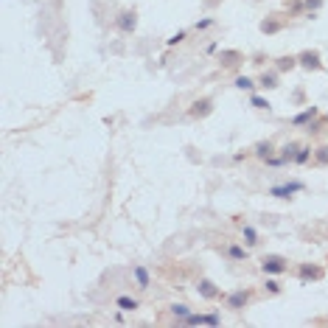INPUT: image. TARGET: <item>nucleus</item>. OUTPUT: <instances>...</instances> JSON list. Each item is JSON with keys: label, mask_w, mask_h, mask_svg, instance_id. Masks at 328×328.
I'll return each mask as SVG.
<instances>
[{"label": "nucleus", "mask_w": 328, "mask_h": 328, "mask_svg": "<svg viewBox=\"0 0 328 328\" xmlns=\"http://www.w3.org/2000/svg\"><path fill=\"white\" fill-rule=\"evenodd\" d=\"M264 269H267V272H284L286 261L281 258V255H267V258H264Z\"/></svg>", "instance_id": "1"}, {"label": "nucleus", "mask_w": 328, "mask_h": 328, "mask_svg": "<svg viewBox=\"0 0 328 328\" xmlns=\"http://www.w3.org/2000/svg\"><path fill=\"white\" fill-rule=\"evenodd\" d=\"M207 113H210V101H197L194 110H191V115H207Z\"/></svg>", "instance_id": "2"}, {"label": "nucleus", "mask_w": 328, "mask_h": 328, "mask_svg": "<svg viewBox=\"0 0 328 328\" xmlns=\"http://www.w3.org/2000/svg\"><path fill=\"white\" fill-rule=\"evenodd\" d=\"M300 62L306 65V68H320V59H317V53H303Z\"/></svg>", "instance_id": "3"}, {"label": "nucleus", "mask_w": 328, "mask_h": 328, "mask_svg": "<svg viewBox=\"0 0 328 328\" xmlns=\"http://www.w3.org/2000/svg\"><path fill=\"white\" fill-rule=\"evenodd\" d=\"M199 292L205 294V297H213L216 289H213V284H210V281H202V284H199Z\"/></svg>", "instance_id": "4"}, {"label": "nucleus", "mask_w": 328, "mask_h": 328, "mask_svg": "<svg viewBox=\"0 0 328 328\" xmlns=\"http://www.w3.org/2000/svg\"><path fill=\"white\" fill-rule=\"evenodd\" d=\"M121 28H135V14H121Z\"/></svg>", "instance_id": "5"}, {"label": "nucleus", "mask_w": 328, "mask_h": 328, "mask_svg": "<svg viewBox=\"0 0 328 328\" xmlns=\"http://www.w3.org/2000/svg\"><path fill=\"white\" fill-rule=\"evenodd\" d=\"M222 62H225V65H236V62H239V53H236V51H225V53H222Z\"/></svg>", "instance_id": "6"}, {"label": "nucleus", "mask_w": 328, "mask_h": 328, "mask_svg": "<svg viewBox=\"0 0 328 328\" xmlns=\"http://www.w3.org/2000/svg\"><path fill=\"white\" fill-rule=\"evenodd\" d=\"M300 275H303V278H320V269H317V267H303Z\"/></svg>", "instance_id": "7"}, {"label": "nucleus", "mask_w": 328, "mask_h": 328, "mask_svg": "<svg viewBox=\"0 0 328 328\" xmlns=\"http://www.w3.org/2000/svg\"><path fill=\"white\" fill-rule=\"evenodd\" d=\"M297 188H300V185H289V188H275L272 194H275V197H286V194H292V191H297Z\"/></svg>", "instance_id": "8"}, {"label": "nucleus", "mask_w": 328, "mask_h": 328, "mask_svg": "<svg viewBox=\"0 0 328 328\" xmlns=\"http://www.w3.org/2000/svg\"><path fill=\"white\" fill-rule=\"evenodd\" d=\"M244 300H247V294H233V297H230V303H233V306H242Z\"/></svg>", "instance_id": "9"}, {"label": "nucleus", "mask_w": 328, "mask_h": 328, "mask_svg": "<svg viewBox=\"0 0 328 328\" xmlns=\"http://www.w3.org/2000/svg\"><path fill=\"white\" fill-rule=\"evenodd\" d=\"M317 160L320 163H328V149H317Z\"/></svg>", "instance_id": "10"}, {"label": "nucleus", "mask_w": 328, "mask_h": 328, "mask_svg": "<svg viewBox=\"0 0 328 328\" xmlns=\"http://www.w3.org/2000/svg\"><path fill=\"white\" fill-rule=\"evenodd\" d=\"M278 68H281V70H289V68H292V59H281V62H278Z\"/></svg>", "instance_id": "11"}, {"label": "nucleus", "mask_w": 328, "mask_h": 328, "mask_svg": "<svg viewBox=\"0 0 328 328\" xmlns=\"http://www.w3.org/2000/svg\"><path fill=\"white\" fill-rule=\"evenodd\" d=\"M121 306H123V309H135V300H129V297H123V300H121Z\"/></svg>", "instance_id": "12"}, {"label": "nucleus", "mask_w": 328, "mask_h": 328, "mask_svg": "<svg viewBox=\"0 0 328 328\" xmlns=\"http://www.w3.org/2000/svg\"><path fill=\"white\" fill-rule=\"evenodd\" d=\"M261 82H264V84H267V87H275V76H264V79H261Z\"/></svg>", "instance_id": "13"}, {"label": "nucleus", "mask_w": 328, "mask_h": 328, "mask_svg": "<svg viewBox=\"0 0 328 328\" xmlns=\"http://www.w3.org/2000/svg\"><path fill=\"white\" fill-rule=\"evenodd\" d=\"M258 155H261V157H267V155H269V143H267V146H258Z\"/></svg>", "instance_id": "14"}, {"label": "nucleus", "mask_w": 328, "mask_h": 328, "mask_svg": "<svg viewBox=\"0 0 328 328\" xmlns=\"http://www.w3.org/2000/svg\"><path fill=\"white\" fill-rule=\"evenodd\" d=\"M309 6H320V0H309Z\"/></svg>", "instance_id": "15"}]
</instances>
